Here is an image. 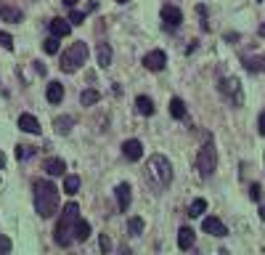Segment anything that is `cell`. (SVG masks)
I'll return each instance as SVG.
<instances>
[{"label": "cell", "instance_id": "obj_13", "mask_svg": "<svg viewBox=\"0 0 265 255\" xmlns=\"http://www.w3.org/2000/svg\"><path fill=\"white\" fill-rule=\"evenodd\" d=\"M45 99H48V104H61L64 101V85L61 83H48V90H45Z\"/></svg>", "mask_w": 265, "mask_h": 255}, {"label": "cell", "instance_id": "obj_12", "mask_svg": "<svg viewBox=\"0 0 265 255\" xmlns=\"http://www.w3.org/2000/svg\"><path fill=\"white\" fill-rule=\"evenodd\" d=\"M194 242H196V231H194L191 226H183V229L178 231V247H180V250H191Z\"/></svg>", "mask_w": 265, "mask_h": 255}, {"label": "cell", "instance_id": "obj_26", "mask_svg": "<svg viewBox=\"0 0 265 255\" xmlns=\"http://www.w3.org/2000/svg\"><path fill=\"white\" fill-rule=\"evenodd\" d=\"M205 210H207V202H205V199H194L191 207H189V215H191V218H199Z\"/></svg>", "mask_w": 265, "mask_h": 255}, {"label": "cell", "instance_id": "obj_36", "mask_svg": "<svg viewBox=\"0 0 265 255\" xmlns=\"http://www.w3.org/2000/svg\"><path fill=\"white\" fill-rule=\"evenodd\" d=\"M3 165H6V154H3V152H0V168H3Z\"/></svg>", "mask_w": 265, "mask_h": 255}, {"label": "cell", "instance_id": "obj_21", "mask_svg": "<svg viewBox=\"0 0 265 255\" xmlns=\"http://www.w3.org/2000/svg\"><path fill=\"white\" fill-rule=\"evenodd\" d=\"M98 99H101V93H98V90H93V88H88V90H83V93H80V104H83V106H93V104H98Z\"/></svg>", "mask_w": 265, "mask_h": 255}, {"label": "cell", "instance_id": "obj_25", "mask_svg": "<svg viewBox=\"0 0 265 255\" xmlns=\"http://www.w3.org/2000/svg\"><path fill=\"white\" fill-rule=\"evenodd\" d=\"M141 231H144V218H130L128 221V234L141 236Z\"/></svg>", "mask_w": 265, "mask_h": 255}, {"label": "cell", "instance_id": "obj_27", "mask_svg": "<svg viewBox=\"0 0 265 255\" xmlns=\"http://www.w3.org/2000/svg\"><path fill=\"white\" fill-rule=\"evenodd\" d=\"M77 189H80V178H77V175H67L64 178V191L67 194H77Z\"/></svg>", "mask_w": 265, "mask_h": 255}, {"label": "cell", "instance_id": "obj_28", "mask_svg": "<svg viewBox=\"0 0 265 255\" xmlns=\"http://www.w3.org/2000/svg\"><path fill=\"white\" fill-rule=\"evenodd\" d=\"M32 154H35V147H27V143H19L16 147V157L19 159H29Z\"/></svg>", "mask_w": 265, "mask_h": 255}, {"label": "cell", "instance_id": "obj_9", "mask_svg": "<svg viewBox=\"0 0 265 255\" xmlns=\"http://www.w3.org/2000/svg\"><path fill=\"white\" fill-rule=\"evenodd\" d=\"M201 229H205L207 234H212V236H226V234H228L226 223H223L220 218H215V215H207L205 221H201Z\"/></svg>", "mask_w": 265, "mask_h": 255}, {"label": "cell", "instance_id": "obj_20", "mask_svg": "<svg viewBox=\"0 0 265 255\" xmlns=\"http://www.w3.org/2000/svg\"><path fill=\"white\" fill-rule=\"evenodd\" d=\"M135 109L141 112V115H154V101L149 99V96H138V99H135Z\"/></svg>", "mask_w": 265, "mask_h": 255}, {"label": "cell", "instance_id": "obj_22", "mask_svg": "<svg viewBox=\"0 0 265 255\" xmlns=\"http://www.w3.org/2000/svg\"><path fill=\"white\" fill-rule=\"evenodd\" d=\"M170 115H173L175 120H183V117H186V104H183V99H173V101H170Z\"/></svg>", "mask_w": 265, "mask_h": 255}, {"label": "cell", "instance_id": "obj_34", "mask_svg": "<svg viewBox=\"0 0 265 255\" xmlns=\"http://www.w3.org/2000/svg\"><path fill=\"white\" fill-rule=\"evenodd\" d=\"M249 197H252L255 202L260 199V186H257V184H255V186H249Z\"/></svg>", "mask_w": 265, "mask_h": 255}, {"label": "cell", "instance_id": "obj_19", "mask_svg": "<svg viewBox=\"0 0 265 255\" xmlns=\"http://www.w3.org/2000/svg\"><path fill=\"white\" fill-rule=\"evenodd\" d=\"M109 64H112V45L109 43H101L98 45V67H109Z\"/></svg>", "mask_w": 265, "mask_h": 255}, {"label": "cell", "instance_id": "obj_15", "mask_svg": "<svg viewBox=\"0 0 265 255\" xmlns=\"http://www.w3.org/2000/svg\"><path fill=\"white\" fill-rule=\"evenodd\" d=\"M43 170L48 173V175H64L67 165H64V159H58V157H51V159H45Z\"/></svg>", "mask_w": 265, "mask_h": 255}, {"label": "cell", "instance_id": "obj_30", "mask_svg": "<svg viewBox=\"0 0 265 255\" xmlns=\"http://www.w3.org/2000/svg\"><path fill=\"white\" fill-rule=\"evenodd\" d=\"M83 22H85V13L77 11V8H72V11H69V24H83Z\"/></svg>", "mask_w": 265, "mask_h": 255}, {"label": "cell", "instance_id": "obj_1", "mask_svg": "<svg viewBox=\"0 0 265 255\" xmlns=\"http://www.w3.org/2000/svg\"><path fill=\"white\" fill-rule=\"evenodd\" d=\"M35 210L40 218H53L58 210V189L51 181L35 184Z\"/></svg>", "mask_w": 265, "mask_h": 255}, {"label": "cell", "instance_id": "obj_23", "mask_svg": "<svg viewBox=\"0 0 265 255\" xmlns=\"http://www.w3.org/2000/svg\"><path fill=\"white\" fill-rule=\"evenodd\" d=\"M244 67L249 72H265V56H257V59H247Z\"/></svg>", "mask_w": 265, "mask_h": 255}, {"label": "cell", "instance_id": "obj_11", "mask_svg": "<svg viewBox=\"0 0 265 255\" xmlns=\"http://www.w3.org/2000/svg\"><path fill=\"white\" fill-rule=\"evenodd\" d=\"M114 194H117V207H119L122 213H128V207H130V202H133V194H130V186H128V184H119V186H117V191H114Z\"/></svg>", "mask_w": 265, "mask_h": 255}, {"label": "cell", "instance_id": "obj_18", "mask_svg": "<svg viewBox=\"0 0 265 255\" xmlns=\"http://www.w3.org/2000/svg\"><path fill=\"white\" fill-rule=\"evenodd\" d=\"M0 16H3L6 22H22V11L8 6V3H0Z\"/></svg>", "mask_w": 265, "mask_h": 255}, {"label": "cell", "instance_id": "obj_3", "mask_svg": "<svg viewBox=\"0 0 265 255\" xmlns=\"http://www.w3.org/2000/svg\"><path fill=\"white\" fill-rule=\"evenodd\" d=\"M80 218V207H77L74 202H69L67 207H64V215L58 218V223H56V234H53V239H56V245H61V247H67L69 242H72V229H74V221Z\"/></svg>", "mask_w": 265, "mask_h": 255}, {"label": "cell", "instance_id": "obj_5", "mask_svg": "<svg viewBox=\"0 0 265 255\" xmlns=\"http://www.w3.org/2000/svg\"><path fill=\"white\" fill-rule=\"evenodd\" d=\"M217 88H220V93L226 96V99H228L231 104H236V106H241V104H244L241 83H239L236 77H223V80H220V85H217Z\"/></svg>", "mask_w": 265, "mask_h": 255}, {"label": "cell", "instance_id": "obj_6", "mask_svg": "<svg viewBox=\"0 0 265 255\" xmlns=\"http://www.w3.org/2000/svg\"><path fill=\"white\" fill-rule=\"evenodd\" d=\"M215 165H217L215 147H212V143H205V147L199 149V154H196V168H199L201 175H210L215 170Z\"/></svg>", "mask_w": 265, "mask_h": 255}, {"label": "cell", "instance_id": "obj_24", "mask_svg": "<svg viewBox=\"0 0 265 255\" xmlns=\"http://www.w3.org/2000/svg\"><path fill=\"white\" fill-rule=\"evenodd\" d=\"M72 122H74L72 117H56V122H53L56 133H64V136H67V133L72 131Z\"/></svg>", "mask_w": 265, "mask_h": 255}, {"label": "cell", "instance_id": "obj_4", "mask_svg": "<svg viewBox=\"0 0 265 255\" xmlns=\"http://www.w3.org/2000/svg\"><path fill=\"white\" fill-rule=\"evenodd\" d=\"M88 61V43H72L61 56V72H77Z\"/></svg>", "mask_w": 265, "mask_h": 255}, {"label": "cell", "instance_id": "obj_2", "mask_svg": "<svg viewBox=\"0 0 265 255\" xmlns=\"http://www.w3.org/2000/svg\"><path fill=\"white\" fill-rule=\"evenodd\" d=\"M146 181L157 189V191H162V189H167L170 184H173V168H170V159H167V157H162V154L149 157Z\"/></svg>", "mask_w": 265, "mask_h": 255}, {"label": "cell", "instance_id": "obj_7", "mask_svg": "<svg viewBox=\"0 0 265 255\" xmlns=\"http://www.w3.org/2000/svg\"><path fill=\"white\" fill-rule=\"evenodd\" d=\"M180 22H183V13L175 6H165L162 8V24H165V29H178Z\"/></svg>", "mask_w": 265, "mask_h": 255}, {"label": "cell", "instance_id": "obj_32", "mask_svg": "<svg viewBox=\"0 0 265 255\" xmlns=\"http://www.w3.org/2000/svg\"><path fill=\"white\" fill-rule=\"evenodd\" d=\"M0 252H11V239L0 234Z\"/></svg>", "mask_w": 265, "mask_h": 255}, {"label": "cell", "instance_id": "obj_17", "mask_svg": "<svg viewBox=\"0 0 265 255\" xmlns=\"http://www.w3.org/2000/svg\"><path fill=\"white\" fill-rule=\"evenodd\" d=\"M51 32H53L56 38H67L69 32H72L69 19H53V22H51Z\"/></svg>", "mask_w": 265, "mask_h": 255}, {"label": "cell", "instance_id": "obj_35", "mask_svg": "<svg viewBox=\"0 0 265 255\" xmlns=\"http://www.w3.org/2000/svg\"><path fill=\"white\" fill-rule=\"evenodd\" d=\"M257 128H260V136H265V112H262L260 120H257Z\"/></svg>", "mask_w": 265, "mask_h": 255}, {"label": "cell", "instance_id": "obj_8", "mask_svg": "<svg viewBox=\"0 0 265 255\" xmlns=\"http://www.w3.org/2000/svg\"><path fill=\"white\" fill-rule=\"evenodd\" d=\"M165 64H167L165 51H149V53L144 56V67H146V69H151V72H162V69H165Z\"/></svg>", "mask_w": 265, "mask_h": 255}, {"label": "cell", "instance_id": "obj_14", "mask_svg": "<svg viewBox=\"0 0 265 255\" xmlns=\"http://www.w3.org/2000/svg\"><path fill=\"white\" fill-rule=\"evenodd\" d=\"M19 128L24 133H32V136H37L43 128H40V122H37V117H32V115H22L19 117Z\"/></svg>", "mask_w": 265, "mask_h": 255}, {"label": "cell", "instance_id": "obj_39", "mask_svg": "<svg viewBox=\"0 0 265 255\" xmlns=\"http://www.w3.org/2000/svg\"><path fill=\"white\" fill-rule=\"evenodd\" d=\"M260 218H265V207H262V210H260Z\"/></svg>", "mask_w": 265, "mask_h": 255}, {"label": "cell", "instance_id": "obj_29", "mask_svg": "<svg viewBox=\"0 0 265 255\" xmlns=\"http://www.w3.org/2000/svg\"><path fill=\"white\" fill-rule=\"evenodd\" d=\"M43 48H45V53H51V56H53V53H58V38H56V35H53V38H48V40L43 43Z\"/></svg>", "mask_w": 265, "mask_h": 255}, {"label": "cell", "instance_id": "obj_38", "mask_svg": "<svg viewBox=\"0 0 265 255\" xmlns=\"http://www.w3.org/2000/svg\"><path fill=\"white\" fill-rule=\"evenodd\" d=\"M64 3H67V6H74V3H77V0H64Z\"/></svg>", "mask_w": 265, "mask_h": 255}, {"label": "cell", "instance_id": "obj_16", "mask_svg": "<svg viewBox=\"0 0 265 255\" xmlns=\"http://www.w3.org/2000/svg\"><path fill=\"white\" fill-rule=\"evenodd\" d=\"M72 234H74V239H77V242H85V239L90 236V223H88L85 218H77V221H74V229H72Z\"/></svg>", "mask_w": 265, "mask_h": 255}, {"label": "cell", "instance_id": "obj_37", "mask_svg": "<svg viewBox=\"0 0 265 255\" xmlns=\"http://www.w3.org/2000/svg\"><path fill=\"white\" fill-rule=\"evenodd\" d=\"M260 35L265 38V24H260Z\"/></svg>", "mask_w": 265, "mask_h": 255}, {"label": "cell", "instance_id": "obj_33", "mask_svg": "<svg viewBox=\"0 0 265 255\" xmlns=\"http://www.w3.org/2000/svg\"><path fill=\"white\" fill-rule=\"evenodd\" d=\"M101 250H104V252H109V250H112V239H109L106 234L101 236Z\"/></svg>", "mask_w": 265, "mask_h": 255}, {"label": "cell", "instance_id": "obj_31", "mask_svg": "<svg viewBox=\"0 0 265 255\" xmlns=\"http://www.w3.org/2000/svg\"><path fill=\"white\" fill-rule=\"evenodd\" d=\"M0 45H3L6 51H11V48H13V38L8 35V32H0Z\"/></svg>", "mask_w": 265, "mask_h": 255}, {"label": "cell", "instance_id": "obj_10", "mask_svg": "<svg viewBox=\"0 0 265 255\" xmlns=\"http://www.w3.org/2000/svg\"><path fill=\"white\" fill-rule=\"evenodd\" d=\"M122 154L128 157V159H133V162H135V159H141V157H144V147H141V141H138V138L125 141V143H122Z\"/></svg>", "mask_w": 265, "mask_h": 255}, {"label": "cell", "instance_id": "obj_40", "mask_svg": "<svg viewBox=\"0 0 265 255\" xmlns=\"http://www.w3.org/2000/svg\"><path fill=\"white\" fill-rule=\"evenodd\" d=\"M117 3H128V0H117Z\"/></svg>", "mask_w": 265, "mask_h": 255}]
</instances>
